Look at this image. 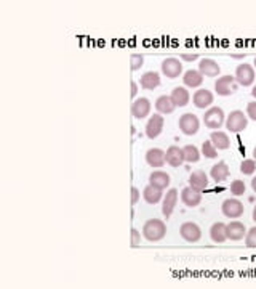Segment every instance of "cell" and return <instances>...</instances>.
<instances>
[{
	"label": "cell",
	"instance_id": "43",
	"mask_svg": "<svg viewBox=\"0 0 256 289\" xmlns=\"http://www.w3.org/2000/svg\"><path fill=\"white\" fill-rule=\"evenodd\" d=\"M253 157H254V161H256V146H254V150H253Z\"/></svg>",
	"mask_w": 256,
	"mask_h": 289
},
{
	"label": "cell",
	"instance_id": "4",
	"mask_svg": "<svg viewBox=\"0 0 256 289\" xmlns=\"http://www.w3.org/2000/svg\"><path fill=\"white\" fill-rule=\"evenodd\" d=\"M221 211H223V214H224L227 218H239V217L243 215L245 207H243V204L240 203L239 199L229 198V199H226L224 203H223Z\"/></svg>",
	"mask_w": 256,
	"mask_h": 289
},
{
	"label": "cell",
	"instance_id": "14",
	"mask_svg": "<svg viewBox=\"0 0 256 289\" xmlns=\"http://www.w3.org/2000/svg\"><path fill=\"white\" fill-rule=\"evenodd\" d=\"M181 199L188 207H196L202 203V191L192 188V187H188L181 191Z\"/></svg>",
	"mask_w": 256,
	"mask_h": 289
},
{
	"label": "cell",
	"instance_id": "6",
	"mask_svg": "<svg viewBox=\"0 0 256 289\" xmlns=\"http://www.w3.org/2000/svg\"><path fill=\"white\" fill-rule=\"evenodd\" d=\"M224 119H226L224 111L221 108H216V106L210 108L204 116V122L208 129H219L224 124Z\"/></svg>",
	"mask_w": 256,
	"mask_h": 289
},
{
	"label": "cell",
	"instance_id": "13",
	"mask_svg": "<svg viewBox=\"0 0 256 289\" xmlns=\"http://www.w3.org/2000/svg\"><path fill=\"white\" fill-rule=\"evenodd\" d=\"M199 71L202 73V76L216 77V76H219V73H221V66H219L215 60L204 58V60H200V63H199Z\"/></svg>",
	"mask_w": 256,
	"mask_h": 289
},
{
	"label": "cell",
	"instance_id": "30",
	"mask_svg": "<svg viewBox=\"0 0 256 289\" xmlns=\"http://www.w3.org/2000/svg\"><path fill=\"white\" fill-rule=\"evenodd\" d=\"M202 153H204L205 157H210V159L218 157V150L213 146V143H211V142H204V143H202Z\"/></svg>",
	"mask_w": 256,
	"mask_h": 289
},
{
	"label": "cell",
	"instance_id": "34",
	"mask_svg": "<svg viewBox=\"0 0 256 289\" xmlns=\"http://www.w3.org/2000/svg\"><path fill=\"white\" fill-rule=\"evenodd\" d=\"M231 193L234 196H240L245 193V183L242 180H234L231 183Z\"/></svg>",
	"mask_w": 256,
	"mask_h": 289
},
{
	"label": "cell",
	"instance_id": "22",
	"mask_svg": "<svg viewBox=\"0 0 256 289\" xmlns=\"http://www.w3.org/2000/svg\"><path fill=\"white\" fill-rule=\"evenodd\" d=\"M170 98H172L175 106L183 108V106H186V104L189 103L191 95H189V92L186 89H184V87H176V89H173Z\"/></svg>",
	"mask_w": 256,
	"mask_h": 289
},
{
	"label": "cell",
	"instance_id": "23",
	"mask_svg": "<svg viewBox=\"0 0 256 289\" xmlns=\"http://www.w3.org/2000/svg\"><path fill=\"white\" fill-rule=\"evenodd\" d=\"M183 82L186 87H192V89H196V87L202 85V82H204V76H202V73L199 71V69H189V71L184 74Z\"/></svg>",
	"mask_w": 256,
	"mask_h": 289
},
{
	"label": "cell",
	"instance_id": "42",
	"mask_svg": "<svg viewBox=\"0 0 256 289\" xmlns=\"http://www.w3.org/2000/svg\"><path fill=\"white\" fill-rule=\"evenodd\" d=\"M251 95L254 96V98H256V85L253 87V90H251Z\"/></svg>",
	"mask_w": 256,
	"mask_h": 289
},
{
	"label": "cell",
	"instance_id": "44",
	"mask_svg": "<svg viewBox=\"0 0 256 289\" xmlns=\"http://www.w3.org/2000/svg\"><path fill=\"white\" fill-rule=\"evenodd\" d=\"M254 68H256V56H254Z\"/></svg>",
	"mask_w": 256,
	"mask_h": 289
},
{
	"label": "cell",
	"instance_id": "5",
	"mask_svg": "<svg viewBox=\"0 0 256 289\" xmlns=\"http://www.w3.org/2000/svg\"><path fill=\"white\" fill-rule=\"evenodd\" d=\"M235 81L243 87H248L254 81V68L248 63H242L235 69Z\"/></svg>",
	"mask_w": 256,
	"mask_h": 289
},
{
	"label": "cell",
	"instance_id": "35",
	"mask_svg": "<svg viewBox=\"0 0 256 289\" xmlns=\"http://www.w3.org/2000/svg\"><path fill=\"white\" fill-rule=\"evenodd\" d=\"M246 114H248V118L251 121L256 122V101H250L246 104Z\"/></svg>",
	"mask_w": 256,
	"mask_h": 289
},
{
	"label": "cell",
	"instance_id": "2",
	"mask_svg": "<svg viewBox=\"0 0 256 289\" xmlns=\"http://www.w3.org/2000/svg\"><path fill=\"white\" fill-rule=\"evenodd\" d=\"M248 126V119L242 111H232L229 118L226 119V129L232 134H239Z\"/></svg>",
	"mask_w": 256,
	"mask_h": 289
},
{
	"label": "cell",
	"instance_id": "41",
	"mask_svg": "<svg viewBox=\"0 0 256 289\" xmlns=\"http://www.w3.org/2000/svg\"><path fill=\"white\" fill-rule=\"evenodd\" d=\"M253 220L256 222V206H254V209H253Z\"/></svg>",
	"mask_w": 256,
	"mask_h": 289
},
{
	"label": "cell",
	"instance_id": "1",
	"mask_svg": "<svg viewBox=\"0 0 256 289\" xmlns=\"http://www.w3.org/2000/svg\"><path fill=\"white\" fill-rule=\"evenodd\" d=\"M165 235H166V225L165 222L158 220V218H151L143 226V236L151 243L163 240Z\"/></svg>",
	"mask_w": 256,
	"mask_h": 289
},
{
	"label": "cell",
	"instance_id": "24",
	"mask_svg": "<svg viewBox=\"0 0 256 289\" xmlns=\"http://www.w3.org/2000/svg\"><path fill=\"white\" fill-rule=\"evenodd\" d=\"M210 174H211V179H213L216 183H221L229 177V167L226 162H218L211 167Z\"/></svg>",
	"mask_w": 256,
	"mask_h": 289
},
{
	"label": "cell",
	"instance_id": "28",
	"mask_svg": "<svg viewBox=\"0 0 256 289\" xmlns=\"http://www.w3.org/2000/svg\"><path fill=\"white\" fill-rule=\"evenodd\" d=\"M210 142L213 143L216 150H227L231 142H229V137L224 132H211L210 135Z\"/></svg>",
	"mask_w": 256,
	"mask_h": 289
},
{
	"label": "cell",
	"instance_id": "12",
	"mask_svg": "<svg viewBox=\"0 0 256 289\" xmlns=\"http://www.w3.org/2000/svg\"><path fill=\"white\" fill-rule=\"evenodd\" d=\"M176 203H178V191H176L175 188H172V190L166 191V195L163 198V206H162V214H163V217L166 218V220L172 217L175 207H176Z\"/></svg>",
	"mask_w": 256,
	"mask_h": 289
},
{
	"label": "cell",
	"instance_id": "20",
	"mask_svg": "<svg viewBox=\"0 0 256 289\" xmlns=\"http://www.w3.org/2000/svg\"><path fill=\"white\" fill-rule=\"evenodd\" d=\"M139 84L144 90H154L160 85V76H158V73H155V71H147L141 76Z\"/></svg>",
	"mask_w": 256,
	"mask_h": 289
},
{
	"label": "cell",
	"instance_id": "18",
	"mask_svg": "<svg viewBox=\"0 0 256 289\" xmlns=\"http://www.w3.org/2000/svg\"><path fill=\"white\" fill-rule=\"evenodd\" d=\"M149 185H152L154 188H158V190H165L166 187L170 185V175L166 172H162V170H155L149 175Z\"/></svg>",
	"mask_w": 256,
	"mask_h": 289
},
{
	"label": "cell",
	"instance_id": "33",
	"mask_svg": "<svg viewBox=\"0 0 256 289\" xmlns=\"http://www.w3.org/2000/svg\"><path fill=\"white\" fill-rule=\"evenodd\" d=\"M245 244H246V248L256 249V226L250 228L248 233L245 235Z\"/></svg>",
	"mask_w": 256,
	"mask_h": 289
},
{
	"label": "cell",
	"instance_id": "19",
	"mask_svg": "<svg viewBox=\"0 0 256 289\" xmlns=\"http://www.w3.org/2000/svg\"><path fill=\"white\" fill-rule=\"evenodd\" d=\"M226 235H227V240L240 241L243 236L246 235L245 225L242 222H231L229 225H226Z\"/></svg>",
	"mask_w": 256,
	"mask_h": 289
},
{
	"label": "cell",
	"instance_id": "7",
	"mask_svg": "<svg viewBox=\"0 0 256 289\" xmlns=\"http://www.w3.org/2000/svg\"><path fill=\"white\" fill-rule=\"evenodd\" d=\"M180 233L183 236L184 241L188 243H197L202 236V232H200V226L194 222H184L180 228Z\"/></svg>",
	"mask_w": 256,
	"mask_h": 289
},
{
	"label": "cell",
	"instance_id": "16",
	"mask_svg": "<svg viewBox=\"0 0 256 289\" xmlns=\"http://www.w3.org/2000/svg\"><path fill=\"white\" fill-rule=\"evenodd\" d=\"M165 159H166V164H170L172 167H180V165L184 162L183 150H181L180 146L172 145L168 150H166V153H165Z\"/></svg>",
	"mask_w": 256,
	"mask_h": 289
},
{
	"label": "cell",
	"instance_id": "25",
	"mask_svg": "<svg viewBox=\"0 0 256 289\" xmlns=\"http://www.w3.org/2000/svg\"><path fill=\"white\" fill-rule=\"evenodd\" d=\"M175 104L172 101L170 96H166V95H162V96H158L157 101H155V109L160 112V114H172V112L175 111Z\"/></svg>",
	"mask_w": 256,
	"mask_h": 289
},
{
	"label": "cell",
	"instance_id": "36",
	"mask_svg": "<svg viewBox=\"0 0 256 289\" xmlns=\"http://www.w3.org/2000/svg\"><path fill=\"white\" fill-rule=\"evenodd\" d=\"M141 243V233L136 228H131V248H136Z\"/></svg>",
	"mask_w": 256,
	"mask_h": 289
},
{
	"label": "cell",
	"instance_id": "40",
	"mask_svg": "<svg viewBox=\"0 0 256 289\" xmlns=\"http://www.w3.org/2000/svg\"><path fill=\"white\" fill-rule=\"evenodd\" d=\"M251 188H253V191L256 193V177H254V179L251 180Z\"/></svg>",
	"mask_w": 256,
	"mask_h": 289
},
{
	"label": "cell",
	"instance_id": "39",
	"mask_svg": "<svg viewBox=\"0 0 256 289\" xmlns=\"http://www.w3.org/2000/svg\"><path fill=\"white\" fill-rule=\"evenodd\" d=\"M130 85H131V98H135V96H136V93H138V84L135 82V81H131L130 82Z\"/></svg>",
	"mask_w": 256,
	"mask_h": 289
},
{
	"label": "cell",
	"instance_id": "27",
	"mask_svg": "<svg viewBox=\"0 0 256 289\" xmlns=\"http://www.w3.org/2000/svg\"><path fill=\"white\" fill-rule=\"evenodd\" d=\"M143 196L147 204H157V203H160V199L163 198V193H162V190L154 188L152 185H147L143 191Z\"/></svg>",
	"mask_w": 256,
	"mask_h": 289
},
{
	"label": "cell",
	"instance_id": "26",
	"mask_svg": "<svg viewBox=\"0 0 256 289\" xmlns=\"http://www.w3.org/2000/svg\"><path fill=\"white\" fill-rule=\"evenodd\" d=\"M210 236H211V240H213L215 243L218 244H221L227 240V235H226V225L221 223V222H216L211 225V228H210Z\"/></svg>",
	"mask_w": 256,
	"mask_h": 289
},
{
	"label": "cell",
	"instance_id": "29",
	"mask_svg": "<svg viewBox=\"0 0 256 289\" xmlns=\"http://www.w3.org/2000/svg\"><path fill=\"white\" fill-rule=\"evenodd\" d=\"M183 154H184V161L186 162H199L200 159V153L194 145H186L183 148Z\"/></svg>",
	"mask_w": 256,
	"mask_h": 289
},
{
	"label": "cell",
	"instance_id": "17",
	"mask_svg": "<svg viewBox=\"0 0 256 289\" xmlns=\"http://www.w3.org/2000/svg\"><path fill=\"white\" fill-rule=\"evenodd\" d=\"M192 101H194V104H196V108L205 109L207 106H210V104L213 103V93L207 89H200L194 93Z\"/></svg>",
	"mask_w": 256,
	"mask_h": 289
},
{
	"label": "cell",
	"instance_id": "10",
	"mask_svg": "<svg viewBox=\"0 0 256 289\" xmlns=\"http://www.w3.org/2000/svg\"><path fill=\"white\" fill-rule=\"evenodd\" d=\"M151 112V101L147 98H138L131 103V116L135 119H144Z\"/></svg>",
	"mask_w": 256,
	"mask_h": 289
},
{
	"label": "cell",
	"instance_id": "3",
	"mask_svg": "<svg viewBox=\"0 0 256 289\" xmlns=\"http://www.w3.org/2000/svg\"><path fill=\"white\" fill-rule=\"evenodd\" d=\"M178 126H180V130L184 135H196L199 132L200 122H199V118L196 114H192V112H186V114H183L180 118Z\"/></svg>",
	"mask_w": 256,
	"mask_h": 289
},
{
	"label": "cell",
	"instance_id": "11",
	"mask_svg": "<svg viewBox=\"0 0 256 289\" xmlns=\"http://www.w3.org/2000/svg\"><path fill=\"white\" fill-rule=\"evenodd\" d=\"M162 130H163V118L160 114L151 116V119L146 124V135L151 140H154L162 134Z\"/></svg>",
	"mask_w": 256,
	"mask_h": 289
},
{
	"label": "cell",
	"instance_id": "15",
	"mask_svg": "<svg viewBox=\"0 0 256 289\" xmlns=\"http://www.w3.org/2000/svg\"><path fill=\"white\" fill-rule=\"evenodd\" d=\"M146 162L151 165V167H163L166 159H165V153L160 150V148H151L147 153H146Z\"/></svg>",
	"mask_w": 256,
	"mask_h": 289
},
{
	"label": "cell",
	"instance_id": "21",
	"mask_svg": "<svg viewBox=\"0 0 256 289\" xmlns=\"http://www.w3.org/2000/svg\"><path fill=\"white\" fill-rule=\"evenodd\" d=\"M189 187L196 188V190H199V191L207 190V187H208V177L205 175V172H204V170L192 172L191 177H189Z\"/></svg>",
	"mask_w": 256,
	"mask_h": 289
},
{
	"label": "cell",
	"instance_id": "38",
	"mask_svg": "<svg viewBox=\"0 0 256 289\" xmlns=\"http://www.w3.org/2000/svg\"><path fill=\"white\" fill-rule=\"evenodd\" d=\"M181 58H183L184 61H194V60L199 58V55H197V53H183Z\"/></svg>",
	"mask_w": 256,
	"mask_h": 289
},
{
	"label": "cell",
	"instance_id": "32",
	"mask_svg": "<svg viewBox=\"0 0 256 289\" xmlns=\"http://www.w3.org/2000/svg\"><path fill=\"white\" fill-rule=\"evenodd\" d=\"M256 170V161L254 159H245L240 164V172L245 175H251Z\"/></svg>",
	"mask_w": 256,
	"mask_h": 289
},
{
	"label": "cell",
	"instance_id": "31",
	"mask_svg": "<svg viewBox=\"0 0 256 289\" xmlns=\"http://www.w3.org/2000/svg\"><path fill=\"white\" fill-rule=\"evenodd\" d=\"M144 65V55H139V53H133L130 56V66H131V71H138V69Z\"/></svg>",
	"mask_w": 256,
	"mask_h": 289
},
{
	"label": "cell",
	"instance_id": "9",
	"mask_svg": "<svg viewBox=\"0 0 256 289\" xmlns=\"http://www.w3.org/2000/svg\"><path fill=\"white\" fill-rule=\"evenodd\" d=\"M234 84H235V77H232V76H221L215 82V90H216L218 95L229 96V95H232V92L235 89Z\"/></svg>",
	"mask_w": 256,
	"mask_h": 289
},
{
	"label": "cell",
	"instance_id": "37",
	"mask_svg": "<svg viewBox=\"0 0 256 289\" xmlns=\"http://www.w3.org/2000/svg\"><path fill=\"white\" fill-rule=\"evenodd\" d=\"M138 201H139V191H138V188H131V204H136L138 203Z\"/></svg>",
	"mask_w": 256,
	"mask_h": 289
},
{
	"label": "cell",
	"instance_id": "8",
	"mask_svg": "<svg viewBox=\"0 0 256 289\" xmlns=\"http://www.w3.org/2000/svg\"><path fill=\"white\" fill-rule=\"evenodd\" d=\"M162 73L168 79H176L183 73V65L176 58H166L162 61Z\"/></svg>",
	"mask_w": 256,
	"mask_h": 289
}]
</instances>
